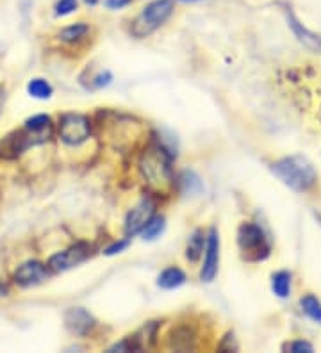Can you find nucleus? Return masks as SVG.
Here are the masks:
<instances>
[{"instance_id":"obj_9","label":"nucleus","mask_w":321,"mask_h":353,"mask_svg":"<svg viewBox=\"0 0 321 353\" xmlns=\"http://www.w3.org/2000/svg\"><path fill=\"white\" fill-rule=\"evenodd\" d=\"M14 282L21 288H32L48 279V266H45L39 261H27L14 272Z\"/></svg>"},{"instance_id":"obj_1","label":"nucleus","mask_w":321,"mask_h":353,"mask_svg":"<svg viewBox=\"0 0 321 353\" xmlns=\"http://www.w3.org/2000/svg\"><path fill=\"white\" fill-rule=\"evenodd\" d=\"M271 172L275 173L278 181L296 193H305L318 181L314 166L302 155H289V157L275 161L271 164Z\"/></svg>"},{"instance_id":"obj_17","label":"nucleus","mask_w":321,"mask_h":353,"mask_svg":"<svg viewBox=\"0 0 321 353\" xmlns=\"http://www.w3.org/2000/svg\"><path fill=\"white\" fill-rule=\"evenodd\" d=\"M164 218L163 216H152V220L148 221V223L145 225V228L142 230V236L145 241H154V239H157L161 234L164 232Z\"/></svg>"},{"instance_id":"obj_22","label":"nucleus","mask_w":321,"mask_h":353,"mask_svg":"<svg viewBox=\"0 0 321 353\" xmlns=\"http://www.w3.org/2000/svg\"><path fill=\"white\" fill-rule=\"evenodd\" d=\"M128 246V239H124V241H118L115 243V245H111L109 248L106 250V255H116V254H120L121 250H125Z\"/></svg>"},{"instance_id":"obj_27","label":"nucleus","mask_w":321,"mask_h":353,"mask_svg":"<svg viewBox=\"0 0 321 353\" xmlns=\"http://www.w3.org/2000/svg\"><path fill=\"white\" fill-rule=\"evenodd\" d=\"M182 2H200V0H182Z\"/></svg>"},{"instance_id":"obj_12","label":"nucleus","mask_w":321,"mask_h":353,"mask_svg":"<svg viewBox=\"0 0 321 353\" xmlns=\"http://www.w3.org/2000/svg\"><path fill=\"white\" fill-rule=\"evenodd\" d=\"M287 23H289V27L293 29V32H295V36L298 38L300 43H304L305 47L311 48V50L314 52H321V36L314 34V32H311L309 29H305V27L296 20V17L291 11H287Z\"/></svg>"},{"instance_id":"obj_14","label":"nucleus","mask_w":321,"mask_h":353,"mask_svg":"<svg viewBox=\"0 0 321 353\" xmlns=\"http://www.w3.org/2000/svg\"><path fill=\"white\" fill-rule=\"evenodd\" d=\"M204 245H206V237L202 230H195L191 237L188 239V246H186V259L191 263H197L200 259L202 252H204Z\"/></svg>"},{"instance_id":"obj_6","label":"nucleus","mask_w":321,"mask_h":353,"mask_svg":"<svg viewBox=\"0 0 321 353\" xmlns=\"http://www.w3.org/2000/svg\"><path fill=\"white\" fill-rule=\"evenodd\" d=\"M91 246L88 243H75L66 250L59 252V254L52 255L50 261H48V270L56 273L68 272L72 268L79 266L81 263H84L86 259L90 257Z\"/></svg>"},{"instance_id":"obj_24","label":"nucleus","mask_w":321,"mask_h":353,"mask_svg":"<svg viewBox=\"0 0 321 353\" xmlns=\"http://www.w3.org/2000/svg\"><path fill=\"white\" fill-rule=\"evenodd\" d=\"M4 102H6V90L0 86V112H2V108H4Z\"/></svg>"},{"instance_id":"obj_15","label":"nucleus","mask_w":321,"mask_h":353,"mask_svg":"<svg viewBox=\"0 0 321 353\" xmlns=\"http://www.w3.org/2000/svg\"><path fill=\"white\" fill-rule=\"evenodd\" d=\"M271 289L278 298H287L291 291V273L277 272L271 276Z\"/></svg>"},{"instance_id":"obj_11","label":"nucleus","mask_w":321,"mask_h":353,"mask_svg":"<svg viewBox=\"0 0 321 353\" xmlns=\"http://www.w3.org/2000/svg\"><path fill=\"white\" fill-rule=\"evenodd\" d=\"M64 325H66V328L72 334L84 337L93 330L97 321H95L93 316L86 309H82V307H73V309H68L64 312Z\"/></svg>"},{"instance_id":"obj_5","label":"nucleus","mask_w":321,"mask_h":353,"mask_svg":"<svg viewBox=\"0 0 321 353\" xmlns=\"http://www.w3.org/2000/svg\"><path fill=\"white\" fill-rule=\"evenodd\" d=\"M91 127L90 120L84 114L77 112H68L63 114L59 120V138L61 141L70 145V147H77L81 143L90 138Z\"/></svg>"},{"instance_id":"obj_25","label":"nucleus","mask_w":321,"mask_h":353,"mask_svg":"<svg viewBox=\"0 0 321 353\" xmlns=\"http://www.w3.org/2000/svg\"><path fill=\"white\" fill-rule=\"evenodd\" d=\"M8 294V285L0 282V296H6Z\"/></svg>"},{"instance_id":"obj_16","label":"nucleus","mask_w":321,"mask_h":353,"mask_svg":"<svg viewBox=\"0 0 321 353\" xmlns=\"http://www.w3.org/2000/svg\"><path fill=\"white\" fill-rule=\"evenodd\" d=\"M27 93H29L30 97H35V99L47 100L50 99L54 90H52L50 82H47L45 79H32V81H29V84H27Z\"/></svg>"},{"instance_id":"obj_19","label":"nucleus","mask_w":321,"mask_h":353,"mask_svg":"<svg viewBox=\"0 0 321 353\" xmlns=\"http://www.w3.org/2000/svg\"><path fill=\"white\" fill-rule=\"evenodd\" d=\"M302 309H304L305 314L309 318L321 325V302L313 294H307V296L302 298Z\"/></svg>"},{"instance_id":"obj_3","label":"nucleus","mask_w":321,"mask_h":353,"mask_svg":"<svg viewBox=\"0 0 321 353\" xmlns=\"http://www.w3.org/2000/svg\"><path fill=\"white\" fill-rule=\"evenodd\" d=\"M142 175L152 188L164 190L171 182V159L163 147H150L139 159Z\"/></svg>"},{"instance_id":"obj_20","label":"nucleus","mask_w":321,"mask_h":353,"mask_svg":"<svg viewBox=\"0 0 321 353\" xmlns=\"http://www.w3.org/2000/svg\"><path fill=\"white\" fill-rule=\"evenodd\" d=\"M77 0H57L56 2V17H68L73 11H77Z\"/></svg>"},{"instance_id":"obj_13","label":"nucleus","mask_w":321,"mask_h":353,"mask_svg":"<svg viewBox=\"0 0 321 353\" xmlns=\"http://www.w3.org/2000/svg\"><path fill=\"white\" fill-rule=\"evenodd\" d=\"M184 282H186V273L175 266L166 268V270H164V272L161 273L157 279V285L161 289L180 288V285L184 284Z\"/></svg>"},{"instance_id":"obj_26","label":"nucleus","mask_w":321,"mask_h":353,"mask_svg":"<svg viewBox=\"0 0 321 353\" xmlns=\"http://www.w3.org/2000/svg\"><path fill=\"white\" fill-rule=\"evenodd\" d=\"M86 4L88 6H95V4H99V0H84Z\"/></svg>"},{"instance_id":"obj_23","label":"nucleus","mask_w":321,"mask_h":353,"mask_svg":"<svg viewBox=\"0 0 321 353\" xmlns=\"http://www.w3.org/2000/svg\"><path fill=\"white\" fill-rule=\"evenodd\" d=\"M133 0H104V6L107 9H121L125 6H128Z\"/></svg>"},{"instance_id":"obj_4","label":"nucleus","mask_w":321,"mask_h":353,"mask_svg":"<svg viewBox=\"0 0 321 353\" xmlns=\"http://www.w3.org/2000/svg\"><path fill=\"white\" fill-rule=\"evenodd\" d=\"M237 245L240 250L243 252V257L246 261H264L270 255V241L266 237L264 230L261 227H257L255 223H243L237 232Z\"/></svg>"},{"instance_id":"obj_7","label":"nucleus","mask_w":321,"mask_h":353,"mask_svg":"<svg viewBox=\"0 0 321 353\" xmlns=\"http://www.w3.org/2000/svg\"><path fill=\"white\" fill-rule=\"evenodd\" d=\"M38 141L35 139V136L30 132L23 130H17V132H11L9 136H6L4 139H0V157L4 159H14L20 154L27 150L30 147H36Z\"/></svg>"},{"instance_id":"obj_21","label":"nucleus","mask_w":321,"mask_h":353,"mask_svg":"<svg viewBox=\"0 0 321 353\" xmlns=\"http://www.w3.org/2000/svg\"><path fill=\"white\" fill-rule=\"evenodd\" d=\"M284 350L300 353V352H313L314 348L311 343H307V341H293V343H287V345L284 346Z\"/></svg>"},{"instance_id":"obj_2","label":"nucleus","mask_w":321,"mask_h":353,"mask_svg":"<svg viewBox=\"0 0 321 353\" xmlns=\"http://www.w3.org/2000/svg\"><path fill=\"white\" fill-rule=\"evenodd\" d=\"M173 9H175L173 0H152L133 20L130 34L137 39L148 38L152 32L168 22V18L173 14Z\"/></svg>"},{"instance_id":"obj_8","label":"nucleus","mask_w":321,"mask_h":353,"mask_svg":"<svg viewBox=\"0 0 321 353\" xmlns=\"http://www.w3.org/2000/svg\"><path fill=\"white\" fill-rule=\"evenodd\" d=\"M155 212V203L150 199H143L133 207L125 218V234L127 236H136L145 228V225L152 220Z\"/></svg>"},{"instance_id":"obj_18","label":"nucleus","mask_w":321,"mask_h":353,"mask_svg":"<svg viewBox=\"0 0 321 353\" xmlns=\"http://www.w3.org/2000/svg\"><path fill=\"white\" fill-rule=\"evenodd\" d=\"M90 32V27L86 26V23L79 22V23H73L70 27H64L63 30L59 32V38L66 43H73V41H79L81 38H84L86 34Z\"/></svg>"},{"instance_id":"obj_10","label":"nucleus","mask_w":321,"mask_h":353,"mask_svg":"<svg viewBox=\"0 0 321 353\" xmlns=\"http://www.w3.org/2000/svg\"><path fill=\"white\" fill-rule=\"evenodd\" d=\"M220 263V237L216 228H211L209 236L206 241V259H204V266H202L200 279L204 282H213L216 273H218Z\"/></svg>"}]
</instances>
